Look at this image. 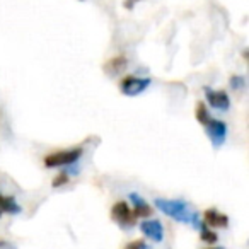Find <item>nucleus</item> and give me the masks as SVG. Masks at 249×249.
Instances as JSON below:
<instances>
[{
    "label": "nucleus",
    "instance_id": "f3484780",
    "mask_svg": "<svg viewBox=\"0 0 249 249\" xmlns=\"http://www.w3.org/2000/svg\"><path fill=\"white\" fill-rule=\"evenodd\" d=\"M0 249H18L12 242H7V241H0Z\"/></svg>",
    "mask_w": 249,
    "mask_h": 249
},
{
    "label": "nucleus",
    "instance_id": "f8f14e48",
    "mask_svg": "<svg viewBox=\"0 0 249 249\" xmlns=\"http://www.w3.org/2000/svg\"><path fill=\"white\" fill-rule=\"evenodd\" d=\"M198 229H200V237H201V241L208 242V244H215V242L218 241V235L215 234L213 231H210V229H208V225L205 224L203 220L200 222Z\"/></svg>",
    "mask_w": 249,
    "mask_h": 249
},
{
    "label": "nucleus",
    "instance_id": "f03ea898",
    "mask_svg": "<svg viewBox=\"0 0 249 249\" xmlns=\"http://www.w3.org/2000/svg\"><path fill=\"white\" fill-rule=\"evenodd\" d=\"M84 149L82 147H75V149H67V150H58V152H52L45 157V166L48 169L53 167H63V166H70V164H75L77 160L82 157Z\"/></svg>",
    "mask_w": 249,
    "mask_h": 249
},
{
    "label": "nucleus",
    "instance_id": "1a4fd4ad",
    "mask_svg": "<svg viewBox=\"0 0 249 249\" xmlns=\"http://www.w3.org/2000/svg\"><path fill=\"white\" fill-rule=\"evenodd\" d=\"M130 200L133 203V217L135 218H149L152 215V207L143 200L140 195L137 193H130Z\"/></svg>",
    "mask_w": 249,
    "mask_h": 249
},
{
    "label": "nucleus",
    "instance_id": "6ab92c4d",
    "mask_svg": "<svg viewBox=\"0 0 249 249\" xmlns=\"http://www.w3.org/2000/svg\"><path fill=\"white\" fill-rule=\"evenodd\" d=\"M208 249H222V248H208Z\"/></svg>",
    "mask_w": 249,
    "mask_h": 249
},
{
    "label": "nucleus",
    "instance_id": "9b49d317",
    "mask_svg": "<svg viewBox=\"0 0 249 249\" xmlns=\"http://www.w3.org/2000/svg\"><path fill=\"white\" fill-rule=\"evenodd\" d=\"M22 208L21 205L16 201L14 196H7V195H0V217L4 213L9 215H18L21 213Z\"/></svg>",
    "mask_w": 249,
    "mask_h": 249
},
{
    "label": "nucleus",
    "instance_id": "0eeeda50",
    "mask_svg": "<svg viewBox=\"0 0 249 249\" xmlns=\"http://www.w3.org/2000/svg\"><path fill=\"white\" fill-rule=\"evenodd\" d=\"M140 231L145 234V237H149L154 242H162L164 241V227L160 224V220L154 218V220H143L140 222Z\"/></svg>",
    "mask_w": 249,
    "mask_h": 249
},
{
    "label": "nucleus",
    "instance_id": "9d476101",
    "mask_svg": "<svg viewBox=\"0 0 249 249\" xmlns=\"http://www.w3.org/2000/svg\"><path fill=\"white\" fill-rule=\"evenodd\" d=\"M203 222L207 225H212V227H222L225 229L229 225V217L225 213H220L215 208H210L203 213Z\"/></svg>",
    "mask_w": 249,
    "mask_h": 249
},
{
    "label": "nucleus",
    "instance_id": "7ed1b4c3",
    "mask_svg": "<svg viewBox=\"0 0 249 249\" xmlns=\"http://www.w3.org/2000/svg\"><path fill=\"white\" fill-rule=\"evenodd\" d=\"M150 86L149 77H135V75H126L120 80V90L123 96L135 97L142 94L147 87Z\"/></svg>",
    "mask_w": 249,
    "mask_h": 249
},
{
    "label": "nucleus",
    "instance_id": "6e6552de",
    "mask_svg": "<svg viewBox=\"0 0 249 249\" xmlns=\"http://www.w3.org/2000/svg\"><path fill=\"white\" fill-rule=\"evenodd\" d=\"M126 69H128V60L124 58L123 55L113 56V58H109L106 63H104V72H106V75H109V77L120 75V73H123Z\"/></svg>",
    "mask_w": 249,
    "mask_h": 249
},
{
    "label": "nucleus",
    "instance_id": "423d86ee",
    "mask_svg": "<svg viewBox=\"0 0 249 249\" xmlns=\"http://www.w3.org/2000/svg\"><path fill=\"white\" fill-rule=\"evenodd\" d=\"M203 92H205V97H207L208 104H210L213 109L227 111L229 107H231V97H229V94L225 92V90H213L205 86Z\"/></svg>",
    "mask_w": 249,
    "mask_h": 249
},
{
    "label": "nucleus",
    "instance_id": "39448f33",
    "mask_svg": "<svg viewBox=\"0 0 249 249\" xmlns=\"http://www.w3.org/2000/svg\"><path fill=\"white\" fill-rule=\"evenodd\" d=\"M203 126H205V132H207L208 139H210L212 145H213L215 149L224 145L225 137H227V124H225L224 121L215 120V118L210 116Z\"/></svg>",
    "mask_w": 249,
    "mask_h": 249
},
{
    "label": "nucleus",
    "instance_id": "20e7f679",
    "mask_svg": "<svg viewBox=\"0 0 249 249\" xmlns=\"http://www.w3.org/2000/svg\"><path fill=\"white\" fill-rule=\"evenodd\" d=\"M111 218L120 225L123 231H128L135 225V217H133L130 205L126 201H116L111 208Z\"/></svg>",
    "mask_w": 249,
    "mask_h": 249
},
{
    "label": "nucleus",
    "instance_id": "a211bd4d",
    "mask_svg": "<svg viewBox=\"0 0 249 249\" xmlns=\"http://www.w3.org/2000/svg\"><path fill=\"white\" fill-rule=\"evenodd\" d=\"M137 2H142V0H124V7L126 9H133V5L137 4Z\"/></svg>",
    "mask_w": 249,
    "mask_h": 249
},
{
    "label": "nucleus",
    "instance_id": "dca6fc26",
    "mask_svg": "<svg viewBox=\"0 0 249 249\" xmlns=\"http://www.w3.org/2000/svg\"><path fill=\"white\" fill-rule=\"evenodd\" d=\"M69 183V174L67 173H62V174H58V176L53 179V183H52V186L53 188H60V186H63V184H67Z\"/></svg>",
    "mask_w": 249,
    "mask_h": 249
},
{
    "label": "nucleus",
    "instance_id": "2eb2a0df",
    "mask_svg": "<svg viewBox=\"0 0 249 249\" xmlns=\"http://www.w3.org/2000/svg\"><path fill=\"white\" fill-rule=\"evenodd\" d=\"M123 249H149V246H147V242L143 239H135V241L128 242Z\"/></svg>",
    "mask_w": 249,
    "mask_h": 249
},
{
    "label": "nucleus",
    "instance_id": "f257e3e1",
    "mask_svg": "<svg viewBox=\"0 0 249 249\" xmlns=\"http://www.w3.org/2000/svg\"><path fill=\"white\" fill-rule=\"evenodd\" d=\"M154 205H156L162 213H166L167 217L174 218L176 222L190 224L191 217H193V212H190L188 203L183 200H166V198H157V200L154 201Z\"/></svg>",
    "mask_w": 249,
    "mask_h": 249
},
{
    "label": "nucleus",
    "instance_id": "ddd939ff",
    "mask_svg": "<svg viewBox=\"0 0 249 249\" xmlns=\"http://www.w3.org/2000/svg\"><path fill=\"white\" fill-rule=\"evenodd\" d=\"M196 120L200 121L201 124H205L207 123V120L210 118V114H208V109H207V106H205V103H198V106H196Z\"/></svg>",
    "mask_w": 249,
    "mask_h": 249
},
{
    "label": "nucleus",
    "instance_id": "4468645a",
    "mask_svg": "<svg viewBox=\"0 0 249 249\" xmlns=\"http://www.w3.org/2000/svg\"><path fill=\"white\" fill-rule=\"evenodd\" d=\"M231 87L234 90H242L246 87V79L242 75H232L231 77Z\"/></svg>",
    "mask_w": 249,
    "mask_h": 249
}]
</instances>
